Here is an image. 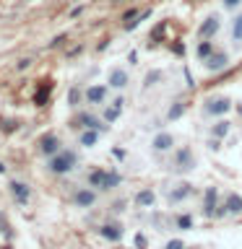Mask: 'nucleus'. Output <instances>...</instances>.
<instances>
[{
	"instance_id": "423d86ee",
	"label": "nucleus",
	"mask_w": 242,
	"mask_h": 249,
	"mask_svg": "<svg viewBox=\"0 0 242 249\" xmlns=\"http://www.w3.org/2000/svg\"><path fill=\"white\" fill-rule=\"evenodd\" d=\"M216 200H219L216 187H206V192H203V215H206V218H214L216 208H219Z\"/></svg>"
},
{
	"instance_id": "473e14b6",
	"label": "nucleus",
	"mask_w": 242,
	"mask_h": 249,
	"mask_svg": "<svg viewBox=\"0 0 242 249\" xmlns=\"http://www.w3.org/2000/svg\"><path fill=\"white\" fill-rule=\"evenodd\" d=\"M62 42H65V34H60V36H55V39H52V47H58V44H62Z\"/></svg>"
},
{
	"instance_id": "0eeeda50",
	"label": "nucleus",
	"mask_w": 242,
	"mask_h": 249,
	"mask_svg": "<svg viewBox=\"0 0 242 249\" xmlns=\"http://www.w3.org/2000/svg\"><path fill=\"white\" fill-rule=\"evenodd\" d=\"M219 29H222V18L214 13V16H208V18L198 26V36H201V39H208V36H214Z\"/></svg>"
},
{
	"instance_id": "4468645a",
	"label": "nucleus",
	"mask_w": 242,
	"mask_h": 249,
	"mask_svg": "<svg viewBox=\"0 0 242 249\" xmlns=\"http://www.w3.org/2000/svg\"><path fill=\"white\" fill-rule=\"evenodd\" d=\"M99 233H101V239H107V241H120L125 231H122L120 223H107L99 229Z\"/></svg>"
},
{
	"instance_id": "e433bc0d",
	"label": "nucleus",
	"mask_w": 242,
	"mask_h": 249,
	"mask_svg": "<svg viewBox=\"0 0 242 249\" xmlns=\"http://www.w3.org/2000/svg\"><path fill=\"white\" fill-rule=\"evenodd\" d=\"M240 114H242V104H240Z\"/></svg>"
},
{
	"instance_id": "9d476101",
	"label": "nucleus",
	"mask_w": 242,
	"mask_h": 249,
	"mask_svg": "<svg viewBox=\"0 0 242 249\" xmlns=\"http://www.w3.org/2000/svg\"><path fill=\"white\" fill-rule=\"evenodd\" d=\"M226 65H229V54H226V52H214L206 60V70H208V73H219V70H224Z\"/></svg>"
},
{
	"instance_id": "7c9ffc66",
	"label": "nucleus",
	"mask_w": 242,
	"mask_h": 249,
	"mask_svg": "<svg viewBox=\"0 0 242 249\" xmlns=\"http://www.w3.org/2000/svg\"><path fill=\"white\" fill-rule=\"evenodd\" d=\"M164 249H185V244L180 239H172V241H167V244H164Z\"/></svg>"
},
{
	"instance_id": "dca6fc26",
	"label": "nucleus",
	"mask_w": 242,
	"mask_h": 249,
	"mask_svg": "<svg viewBox=\"0 0 242 249\" xmlns=\"http://www.w3.org/2000/svg\"><path fill=\"white\" fill-rule=\"evenodd\" d=\"M122 104H125V99H122V96H117V99L112 101V107H107V109H104V122H115L117 117L122 114Z\"/></svg>"
},
{
	"instance_id": "cd10ccee",
	"label": "nucleus",
	"mask_w": 242,
	"mask_h": 249,
	"mask_svg": "<svg viewBox=\"0 0 242 249\" xmlns=\"http://www.w3.org/2000/svg\"><path fill=\"white\" fill-rule=\"evenodd\" d=\"M120 182H122V177L117 174V171H107V187H104V190H115Z\"/></svg>"
},
{
	"instance_id": "a211bd4d",
	"label": "nucleus",
	"mask_w": 242,
	"mask_h": 249,
	"mask_svg": "<svg viewBox=\"0 0 242 249\" xmlns=\"http://www.w3.org/2000/svg\"><path fill=\"white\" fill-rule=\"evenodd\" d=\"M78 143H81L83 148H94L99 143V130H91V127H86L81 132V138H78Z\"/></svg>"
},
{
	"instance_id": "ddd939ff",
	"label": "nucleus",
	"mask_w": 242,
	"mask_h": 249,
	"mask_svg": "<svg viewBox=\"0 0 242 249\" xmlns=\"http://www.w3.org/2000/svg\"><path fill=\"white\" fill-rule=\"evenodd\" d=\"M73 202H76L78 208H91L94 202H97V192L89 190V187H83V190H78V192H76Z\"/></svg>"
},
{
	"instance_id": "f3484780",
	"label": "nucleus",
	"mask_w": 242,
	"mask_h": 249,
	"mask_svg": "<svg viewBox=\"0 0 242 249\" xmlns=\"http://www.w3.org/2000/svg\"><path fill=\"white\" fill-rule=\"evenodd\" d=\"M50 93H52V83L44 81V83L37 89V93H34V104H37V107H44L47 99H50Z\"/></svg>"
},
{
	"instance_id": "c85d7f7f",
	"label": "nucleus",
	"mask_w": 242,
	"mask_h": 249,
	"mask_svg": "<svg viewBox=\"0 0 242 249\" xmlns=\"http://www.w3.org/2000/svg\"><path fill=\"white\" fill-rule=\"evenodd\" d=\"M78 101H81V91L73 86V89L68 91V104H70V107H78Z\"/></svg>"
},
{
	"instance_id": "6ab92c4d",
	"label": "nucleus",
	"mask_w": 242,
	"mask_h": 249,
	"mask_svg": "<svg viewBox=\"0 0 242 249\" xmlns=\"http://www.w3.org/2000/svg\"><path fill=\"white\" fill-rule=\"evenodd\" d=\"M89 187H99V190H104V187H107V171L104 169H94L89 174Z\"/></svg>"
},
{
	"instance_id": "b1692460",
	"label": "nucleus",
	"mask_w": 242,
	"mask_h": 249,
	"mask_svg": "<svg viewBox=\"0 0 242 249\" xmlns=\"http://www.w3.org/2000/svg\"><path fill=\"white\" fill-rule=\"evenodd\" d=\"M175 226H177L180 231H190V229H193V215H190V213L177 215V218H175Z\"/></svg>"
},
{
	"instance_id": "2eb2a0df",
	"label": "nucleus",
	"mask_w": 242,
	"mask_h": 249,
	"mask_svg": "<svg viewBox=\"0 0 242 249\" xmlns=\"http://www.w3.org/2000/svg\"><path fill=\"white\" fill-rule=\"evenodd\" d=\"M76 124H81L83 130H86V127H91V130H99V132H101V130H107V124H101V122H99L94 114H78Z\"/></svg>"
},
{
	"instance_id": "bb28decb",
	"label": "nucleus",
	"mask_w": 242,
	"mask_h": 249,
	"mask_svg": "<svg viewBox=\"0 0 242 249\" xmlns=\"http://www.w3.org/2000/svg\"><path fill=\"white\" fill-rule=\"evenodd\" d=\"M164 31H167V21H161L159 26H156V29L151 31V36H148V44H156V42H161Z\"/></svg>"
},
{
	"instance_id": "f257e3e1",
	"label": "nucleus",
	"mask_w": 242,
	"mask_h": 249,
	"mask_svg": "<svg viewBox=\"0 0 242 249\" xmlns=\"http://www.w3.org/2000/svg\"><path fill=\"white\" fill-rule=\"evenodd\" d=\"M76 163H78V156L73 151H60V153L52 156L47 166H50L52 174H68V171L76 169Z\"/></svg>"
},
{
	"instance_id": "2f4dec72",
	"label": "nucleus",
	"mask_w": 242,
	"mask_h": 249,
	"mask_svg": "<svg viewBox=\"0 0 242 249\" xmlns=\"http://www.w3.org/2000/svg\"><path fill=\"white\" fill-rule=\"evenodd\" d=\"M240 5H242V0H224L226 11H234V8H240Z\"/></svg>"
},
{
	"instance_id": "f8f14e48",
	"label": "nucleus",
	"mask_w": 242,
	"mask_h": 249,
	"mask_svg": "<svg viewBox=\"0 0 242 249\" xmlns=\"http://www.w3.org/2000/svg\"><path fill=\"white\" fill-rule=\"evenodd\" d=\"M107 91H109V86H89L86 89V101L89 104H104Z\"/></svg>"
},
{
	"instance_id": "c9c22d12",
	"label": "nucleus",
	"mask_w": 242,
	"mask_h": 249,
	"mask_svg": "<svg viewBox=\"0 0 242 249\" xmlns=\"http://www.w3.org/2000/svg\"><path fill=\"white\" fill-rule=\"evenodd\" d=\"M0 174H5V163L3 161H0Z\"/></svg>"
},
{
	"instance_id": "f03ea898",
	"label": "nucleus",
	"mask_w": 242,
	"mask_h": 249,
	"mask_svg": "<svg viewBox=\"0 0 242 249\" xmlns=\"http://www.w3.org/2000/svg\"><path fill=\"white\" fill-rule=\"evenodd\" d=\"M172 171H177V174H185V171H193L195 169V156L190 148H177L175 156H172V163H169Z\"/></svg>"
},
{
	"instance_id": "393cba45",
	"label": "nucleus",
	"mask_w": 242,
	"mask_h": 249,
	"mask_svg": "<svg viewBox=\"0 0 242 249\" xmlns=\"http://www.w3.org/2000/svg\"><path fill=\"white\" fill-rule=\"evenodd\" d=\"M195 52H198V57H201L203 62H206V60L211 57V54H214V42H208V39H206V42H201Z\"/></svg>"
},
{
	"instance_id": "a878e982",
	"label": "nucleus",
	"mask_w": 242,
	"mask_h": 249,
	"mask_svg": "<svg viewBox=\"0 0 242 249\" xmlns=\"http://www.w3.org/2000/svg\"><path fill=\"white\" fill-rule=\"evenodd\" d=\"M182 114H185V104H182V101H177V104H172V107H169L167 120H169V122H172V120H180Z\"/></svg>"
},
{
	"instance_id": "aec40b11",
	"label": "nucleus",
	"mask_w": 242,
	"mask_h": 249,
	"mask_svg": "<svg viewBox=\"0 0 242 249\" xmlns=\"http://www.w3.org/2000/svg\"><path fill=\"white\" fill-rule=\"evenodd\" d=\"M226 208H229L232 215L242 213V195H237V192H229V195H226Z\"/></svg>"
},
{
	"instance_id": "9b49d317",
	"label": "nucleus",
	"mask_w": 242,
	"mask_h": 249,
	"mask_svg": "<svg viewBox=\"0 0 242 249\" xmlns=\"http://www.w3.org/2000/svg\"><path fill=\"white\" fill-rule=\"evenodd\" d=\"M8 187H11V195H13V200H16V202H21V205H26V202H29V197H31V190H29V184H23V182H11Z\"/></svg>"
},
{
	"instance_id": "1a4fd4ad",
	"label": "nucleus",
	"mask_w": 242,
	"mask_h": 249,
	"mask_svg": "<svg viewBox=\"0 0 242 249\" xmlns=\"http://www.w3.org/2000/svg\"><path fill=\"white\" fill-rule=\"evenodd\" d=\"M172 145H175V135H172V132H159V135L151 140L154 153H167V151H172Z\"/></svg>"
},
{
	"instance_id": "72a5a7b5",
	"label": "nucleus",
	"mask_w": 242,
	"mask_h": 249,
	"mask_svg": "<svg viewBox=\"0 0 242 249\" xmlns=\"http://www.w3.org/2000/svg\"><path fill=\"white\" fill-rule=\"evenodd\" d=\"M29 65H31V60H29V57H26V60H21V62H19V70H26Z\"/></svg>"
},
{
	"instance_id": "7ed1b4c3",
	"label": "nucleus",
	"mask_w": 242,
	"mask_h": 249,
	"mask_svg": "<svg viewBox=\"0 0 242 249\" xmlns=\"http://www.w3.org/2000/svg\"><path fill=\"white\" fill-rule=\"evenodd\" d=\"M232 112V99L229 96H219V99H208L206 107H203V114L206 117H222Z\"/></svg>"
},
{
	"instance_id": "f704fd0d",
	"label": "nucleus",
	"mask_w": 242,
	"mask_h": 249,
	"mask_svg": "<svg viewBox=\"0 0 242 249\" xmlns=\"http://www.w3.org/2000/svg\"><path fill=\"white\" fill-rule=\"evenodd\" d=\"M136 244H138L141 249H143V247H146V239H143V236H141V233H138V236H136Z\"/></svg>"
},
{
	"instance_id": "5701e85b",
	"label": "nucleus",
	"mask_w": 242,
	"mask_h": 249,
	"mask_svg": "<svg viewBox=\"0 0 242 249\" xmlns=\"http://www.w3.org/2000/svg\"><path fill=\"white\" fill-rule=\"evenodd\" d=\"M232 42L242 44V13H237V16H234V21H232Z\"/></svg>"
},
{
	"instance_id": "6e6552de",
	"label": "nucleus",
	"mask_w": 242,
	"mask_h": 249,
	"mask_svg": "<svg viewBox=\"0 0 242 249\" xmlns=\"http://www.w3.org/2000/svg\"><path fill=\"white\" fill-rule=\"evenodd\" d=\"M107 83H109V89H117V91H122L125 86L130 83V75L125 73L122 68H112V70H109V78H107Z\"/></svg>"
},
{
	"instance_id": "412c9836",
	"label": "nucleus",
	"mask_w": 242,
	"mask_h": 249,
	"mask_svg": "<svg viewBox=\"0 0 242 249\" xmlns=\"http://www.w3.org/2000/svg\"><path fill=\"white\" fill-rule=\"evenodd\" d=\"M136 202L141 208H154V202H156V195L151 192V190H141L138 195H136Z\"/></svg>"
},
{
	"instance_id": "20e7f679",
	"label": "nucleus",
	"mask_w": 242,
	"mask_h": 249,
	"mask_svg": "<svg viewBox=\"0 0 242 249\" xmlns=\"http://www.w3.org/2000/svg\"><path fill=\"white\" fill-rule=\"evenodd\" d=\"M193 195V184L190 182H180L177 187H172V190L167 192V200H169V205H180L182 200H187Z\"/></svg>"
},
{
	"instance_id": "c756f323",
	"label": "nucleus",
	"mask_w": 242,
	"mask_h": 249,
	"mask_svg": "<svg viewBox=\"0 0 242 249\" xmlns=\"http://www.w3.org/2000/svg\"><path fill=\"white\" fill-rule=\"evenodd\" d=\"M161 81V70H151V73L146 75V86H156Z\"/></svg>"
},
{
	"instance_id": "4be33fe9",
	"label": "nucleus",
	"mask_w": 242,
	"mask_h": 249,
	"mask_svg": "<svg viewBox=\"0 0 242 249\" xmlns=\"http://www.w3.org/2000/svg\"><path fill=\"white\" fill-rule=\"evenodd\" d=\"M226 132H229V122L226 120H219L216 124H211V138L222 140V138H226Z\"/></svg>"
},
{
	"instance_id": "39448f33",
	"label": "nucleus",
	"mask_w": 242,
	"mask_h": 249,
	"mask_svg": "<svg viewBox=\"0 0 242 249\" xmlns=\"http://www.w3.org/2000/svg\"><path fill=\"white\" fill-rule=\"evenodd\" d=\"M60 151H62V148H60V138H58V135H52V132L39 140V153L47 156V159H52V156H55V153H60Z\"/></svg>"
}]
</instances>
